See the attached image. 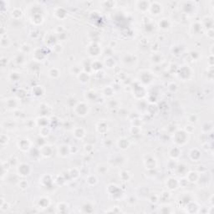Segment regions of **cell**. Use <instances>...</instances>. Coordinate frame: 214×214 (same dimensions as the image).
<instances>
[{
	"label": "cell",
	"mask_w": 214,
	"mask_h": 214,
	"mask_svg": "<svg viewBox=\"0 0 214 214\" xmlns=\"http://www.w3.org/2000/svg\"><path fill=\"white\" fill-rule=\"evenodd\" d=\"M188 134L184 130H177L173 134V142L178 146H183L188 142Z\"/></svg>",
	"instance_id": "cell-1"
},
{
	"label": "cell",
	"mask_w": 214,
	"mask_h": 214,
	"mask_svg": "<svg viewBox=\"0 0 214 214\" xmlns=\"http://www.w3.org/2000/svg\"><path fill=\"white\" fill-rule=\"evenodd\" d=\"M74 110H75V115H77L78 116L85 117L89 113V106L86 103L81 101L75 105Z\"/></svg>",
	"instance_id": "cell-2"
},
{
	"label": "cell",
	"mask_w": 214,
	"mask_h": 214,
	"mask_svg": "<svg viewBox=\"0 0 214 214\" xmlns=\"http://www.w3.org/2000/svg\"><path fill=\"white\" fill-rule=\"evenodd\" d=\"M137 62V56L136 55H132L130 53H127L126 55H123L122 57V64L126 67H131L133 65H136Z\"/></svg>",
	"instance_id": "cell-3"
},
{
	"label": "cell",
	"mask_w": 214,
	"mask_h": 214,
	"mask_svg": "<svg viewBox=\"0 0 214 214\" xmlns=\"http://www.w3.org/2000/svg\"><path fill=\"white\" fill-rule=\"evenodd\" d=\"M177 75L183 81L189 80L190 77L192 76V70L187 65H182V67L179 68L177 70Z\"/></svg>",
	"instance_id": "cell-4"
},
{
	"label": "cell",
	"mask_w": 214,
	"mask_h": 214,
	"mask_svg": "<svg viewBox=\"0 0 214 214\" xmlns=\"http://www.w3.org/2000/svg\"><path fill=\"white\" fill-rule=\"evenodd\" d=\"M31 172H32L31 167L29 164H27V163H20V164L18 165L17 174L19 177H28V176H29Z\"/></svg>",
	"instance_id": "cell-5"
},
{
	"label": "cell",
	"mask_w": 214,
	"mask_h": 214,
	"mask_svg": "<svg viewBox=\"0 0 214 214\" xmlns=\"http://www.w3.org/2000/svg\"><path fill=\"white\" fill-rule=\"evenodd\" d=\"M144 165L147 170L155 169L157 166V161L156 157L152 155L147 154L144 157Z\"/></svg>",
	"instance_id": "cell-6"
},
{
	"label": "cell",
	"mask_w": 214,
	"mask_h": 214,
	"mask_svg": "<svg viewBox=\"0 0 214 214\" xmlns=\"http://www.w3.org/2000/svg\"><path fill=\"white\" fill-rule=\"evenodd\" d=\"M163 11V6L161 3L159 2H151V4H150V8L148 12L152 15H155V16H158L159 14H161Z\"/></svg>",
	"instance_id": "cell-7"
},
{
	"label": "cell",
	"mask_w": 214,
	"mask_h": 214,
	"mask_svg": "<svg viewBox=\"0 0 214 214\" xmlns=\"http://www.w3.org/2000/svg\"><path fill=\"white\" fill-rule=\"evenodd\" d=\"M35 11H32L30 15V20L35 25L42 24L44 22V15L42 12H36V6H35Z\"/></svg>",
	"instance_id": "cell-8"
},
{
	"label": "cell",
	"mask_w": 214,
	"mask_h": 214,
	"mask_svg": "<svg viewBox=\"0 0 214 214\" xmlns=\"http://www.w3.org/2000/svg\"><path fill=\"white\" fill-rule=\"evenodd\" d=\"M17 147L22 152H28L31 148V142L28 138H22L17 142Z\"/></svg>",
	"instance_id": "cell-9"
},
{
	"label": "cell",
	"mask_w": 214,
	"mask_h": 214,
	"mask_svg": "<svg viewBox=\"0 0 214 214\" xmlns=\"http://www.w3.org/2000/svg\"><path fill=\"white\" fill-rule=\"evenodd\" d=\"M151 2L149 1H136V8L141 13H147L149 11Z\"/></svg>",
	"instance_id": "cell-10"
},
{
	"label": "cell",
	"mask_w": 214,
	"mask_h": 214,
	"mask_svg": "<svg viewBox=\"0 0 214 214\" xmlns=\"http://www.w3.org/2000/svg\"><path fill=\"white\" fill-rule=\"evenodd\" d=\"M202 30H203V26H202L201 22L196 21V22L192 23V24L190 25V33L192 35H200L201 33H202Z\"/></svg>",
	"instance_id": "cell-11"
},
{
	"label": "cell",
	"mask_w": 214,
	"mask_h": 214,
	"mask_svg": "<svg viewBox=\"0 0 214 214\" xmlns=\"http://www.w3.org/2000/svg\"><path fill=\"white\" fill-rule=\"evenodd\" d=\"M88 52L90 56H98L100 55V47L96 43H91L88 46Z\"/></svg>",
	"instance_id": "cell-12"
},
{
	"label": "cell",
	"mask_w": 214,
	"mask_h": 214,
	"mask_svg": "<svg viewBox=\"0 0 214 214\" xmlns=\"http://www.w3.org/2000/svg\"><path fill=\"white\" fill-rule=\"evenodd\" d=\"M54 15L55 16V18H57L58 19H64L67 17V11L62 7L55 8V10H54Z\"/></svg>",
	"instance_id": "cell-13"
},
{
	"label": "cell",
	"mask_w": 214,
	"mask_h": 214,
	"mask_svg": "<svg viewBox=\"0 0 214 214\" xmlns=\"http://www.w3.org/2000/svg\"><path fill=\"white\" fill-rule=\"evenodd\" d=\"M40 155L44 157H50L52 156L53 153V149L52 147H50L49 145H45V146H42L41 148L40 149Z\"/></svg>",
	"instance_id": "cell-14"
},
{
	"label": "cell",
	"mask_w": 214,
	"mask_h": 214,
	"mask_svg": "<svg viewBox=\"0 0 214 214\" xmlns=\"http://www.w3.org/2000/svg\"><path fill=\"white\" fill-rule=\"evenodd\" d=\"M167 187L170 190H176L177 187H179V182L174 177H170L167 180Z\"/></svg>",
	"instance_id": "cell-15"
},
{
	"label": "cell",
	"mask_w": 214,
	"mask_h": 214,
	"mask_svg": "<svg viewBox=\"0 0 214 214\" xmlns=\"http://www.w3.org/2000/svg\"><path fill=\"white\" fill-rule=\"evenodd\" d=\"M33 55H34V58H35V60H37V61H42V60L45 58V56H46V54L44 52V50H43V49L38 48V49L35 50Z\"/></svg>",
	"instance_id": "cell-16"
},
{
	"label": "cell",
	"mask_w": 214,
	"mask_h": 214,
	"mask_svg": "<svg viewBox=\"0 0 214 214\" xmlns=\"http://www.w3.org/2000/svg\"><path fill=\"white\" fill-rule=\"evenodd\" d=\"M3 102L6 103V107L10 108V109L17 108V106L19 105V100L13 97L8 98V99H6L5 100H3Z\"/></svg>",
	"instance_id": "cell-17"
},
{
	"label": "cell",
	"mask_w": 214,
	"mask_h": 214,
	"mask_svg": "<svg viewBox=\"0 0 214 214\" xmlns=\"http://www.w3.org/2000/svg\"><path fill=\"white\" fill-rule=\"evenodd\" d=\"M117 146L120 149L126 150L130 147V141L126 137H121L117 141Z\"/></svg>",
	"instance_id": "cell-18"
},
{
	"label": "cell",
	"mask_w": 214,
	"mask_h": 214,
	"mask_svg": "<svg viewBox=\"0 0 214 214\" xmlns=\"http://www.w3.org/2000/svg\"><path fill=\"white\" fill-rule=\"evenodd\" d=\"M189 157L192 162H198L201 158V152L197 148L192 149L189 152Z\"/></svg>",
	"instance_id": "cell-19"
},
{
	"label": "cell",
	"mask_w": 214,
	"mask_h": 214,
	"mask_svg": "<svg viewBox=\"0 0 214 214\" xmlns=\"http://www.w3.org/2000/svg\"><path fill=\"white\" fill-rule=\"evenodd\" d=\"M73 136L77 139H82L85 136V130L83 127H76L73 130Z\"/></svg>",
	"instance_id": "cell-20"
},
{
	"label": "cell",
	"mask_w": 214,
	"mask_h": 214,
	"mask_svg": "<svg viewBox=\"0 0 214 214\" xmlns=\"http://www.w3.org/2000/svg\"><path fill=\"white\" fill-rule=\"evenodd\" d=\"M70 153V147L68 145H61L59 147V154L62 157H68Z\"/></svg>",
	"instance_id": "cell-21"
},
{
	"label": "cell",
	"mask_w": 214,
	"mask_h": 214,
	"mask_svg": "<svg viewBox=\"0 0 214 214\" xmlns=\"http://www.w3.org/2000/svg\"><path fill=\"white\" fill-rule=\"evenodd\" d=\"M23 11L20 8H14L12 11L10 12V16L14 19H19L23 16Z\"/></svg>",
	"instance_id": "cell-22"
},
{
	"label": "cell",
	"mask_w": 214,
	"mask_h": 214,
	"mask_svg": "<svg viewBox=\"0 0 214 214\" xmlns=\"http://www.w3.org/2000/svg\"><path fill=\"white\" fill-rule=\"evenodd\" d=\"M180 154H181V150H180L177 147H172V148L170 149L169 157H171L172 159L174 160V161L175 160H177V158L180 157Z\"/></svg>",
	"instance_id": "cell-23"
},
{
	"label": "cell",
	"mask_w": 214,
	"mask_h": 214,
	"mask_svg": "<svg viewBox=\"0 0 214 214\" xmlns=\"http://www.w3.org/2000/svg\"><path fill=\"white\" fill-rule=\"evenodd\" d=\"M159 27L162 29H168L171 27V21L167 18H163L159 21Z\"/></svg>",
	"instance_id": "cell-24"
},
{
	"label": "cell",
	"mask_w": 214,
	"mask_h": 214,
	"mask_svg": "<svg viewBox=\"0 0 214 214\" xmlns=\"http://www.w3.org/2000/svg\"><path fill=\"white\" fill-rule=\"evenodd\" d=\"M199 174L197 172H190L187 176V182H197L199 179Z\"/></svg>",
	"instance_id": "cell-25"
},
{
	"label": "cell",
	"mask_w": 214,
	"mask_h": 214,
	"mask_svg": "<svg viewBox=\"0 0 214 214\" xmlns=\"http://www.w3.org/2000/svg\"><path fill=\"white\" fill-rule=\"evenodd\" d=\"M96 129L100 133H105L108 131V125L105 121L99 122L96 126Z\"/></svg>",
	"instance_id": "cell-26"
},
{
	"label": "cell",
	"mask_w": 214,
	"mask_h": 214,
	"mask_svg": "<svg viewBox=\"0 0 214 214\" xmlns=\"http://www.w3.org/2000/svg\"><path fill=\"white\" fill-rule=\"evenodd\" d=\"M44 86H41V85H38V86H35L34 89H33V95H35V96H42L45 93V89H44Z\"/></svg>",
	"instance_id": "cell-27"
},
{
	"label": "cell",
	"mask_w": 214,
	"mask_h": 214,
	"mask_svg": "<svg viewBox=\"0 0 214 214\" xmlns=\"http://www.w3.org/2000/svg\"><path fill=\"white\" fill-rule=\"evenodd\" d=\"M78 78H79L80 82L83 83V84L87 83L89 81V80H90L89 75H87L86 72H80L78 74Z\"/></svg>",
	"instance_id": "cell-28"
},
{
	"label": "cell",
	"mask_w": 214,
	"mask_h": 214,
	"mask_svg": "<svg viewBox=\"0 0 214 214\" xmlns=\"http://www.w3.org/2000/svg\"><path fill=\"white\" fill-rule=\"evenodd\" d=\"M163 60V56L159 53H155L152 55V61L155 64H160Z\"/></svg>",
	"instance_id": "cell-29"
},
{
	"label": "cell",
	"mask_w": 214,
	"mask_h": 214,
	"mask_svg": "<svg viewBox=\"0 0 214 214\" xmlns=\"http://www.w3.org/2000/svg\"><path fill=\"white\" fill-rule=\"evenodd\" d=\"M108 171H109L108 166L105 164H99L96 167V172L100 174H105V173L108 172Z\"/></svg>",
	"instance_id": "cell-30"
},
{
	"label": "cell",
	"mask_w": 214,
	"mask_h": 214,
	"mask_svg": "<svg viewBox=\"0 0 214 214\" xmlns=\"http://www.w3.org/2000/svg\"><path fill=\"white\" fill-rule=\"evenodd\" d=\"M60 75V70H58L57 68H52L50 69V71H49V76L51 77L52 79H57Z\"/></svg>",
	"instance_id": "cell-31"
},
{
	"label": "cell",
	"mask_w": 214,
	"mask_h": 214,
	"mask_svg": "<svg viewBox=\"0 0 214 214\" xmlns=\"http://www.w3.org/2000/svg\"><path fill=\"white\" fill-rule=\"evenodd\" d=\"M114 90L113 88L110 87V86H105L104 89H103V95L107 97H111L112 95H114Z\"/></svg>",
	"instance_id": "cell-32"
},
{
	"label": "cell",
	"mask_w": 214,
	"mask_h": 214,
	"mask_svg": "<svg viewBox=\"0 0 214 214\" xmlns=\"http://www.w3.org/2000/svg\"><path fill=\"white\" fill-rule=\"evenodd\" d=\"M86 183L90 186H95L97 183V177L94 175H89L88 177H86Z\"/></svg>",
	"instance_id": "cell-33"
},
{
	"label": "cell",
	"mask_w": 214,
	"mask_h": 214,
	"mask_svg": "<svg viewBox=\"0 0 214 214\" xmlns=\"http://www.w3.org/2000/svg\"><path fill=\"white\" fill-rule=\"evenodd\" d=\"M100 4L102 5L103 8H112L115 7L116 2H115V1H103V2L100 3Z\"/></svg>",
	"instance_id": "cell-34"
},
{
	"label": "cell",
	"mask_w": 214,
	"mask_h": 214,
	"mask_svg": "<svg viewBox=\"0 0 214 214\" xmlns=\"http://www.w3.org/2000/svg\"><path fill=\"white\" fill-rule=\"evenodd\" d=\"M24 61V54L23 53H19V55H17L15 56L14 62L18 65H22Z\"/></svg>",
	"instance_id": "cell-35"
},
{
	"label": "cell",
	"mask_w": 214,
	"mask_h": 214,
	"mask_svg": "<svg viewBox=\"0 0 214 214\" xmlns=\"http://www.w3.org/2000/svg\"><path fill=\"white\" fill-rule=\"evenodd\" d=\"M8 140L9 139H8V136L7 135L2 134V136H1V145H2V147H4L5 145L8 144Z\"/></svg>",
	"instance_id": "cell-36"
},
{
	"label": "cell",
	"mask_w": 214,
	"mask_h": 214,
	"mask_svg": "<svg viewBox=\"0 0 214 214\" xmlns=\"http://www.w3.org/2000/svg\"><path fill=\"white\" fill-rule=\"evenodd\" d=\"M124 177H126V182H127V181L130 179V177H131L130 172H127V171H122L121 172H120V177L122 179Z\"/></svg>",
	"instance_id": "cell-37"
},
{
	"label": "cell",
	"mask_w": 214,
	"mask_h": 214,
	"mask_svg": "<svg viewBox=\"0 0 214 214\" xmlns=\"http://www.w3.org/2000/svg\"><path fill=\"white\" fill-rule=\"evenodd\" d=\"M114 60H113L111 57H107L105 60V66H106V67H108V68H113L112 67V65H110V63H113V64H115Z\"/></svg>",
	"instance_id": "cell-38"
},
{
	"label": "cell",
	"mask_w": 214,
	"mask_h": 214,
	"mask_svg": "<svg viewBox=\"0 0 214 214\" xmlns=\"http://www.w3.org/2000/svg\"><path fill=\"white\" fill-rule=\"evenodd\" d=\"M197 120H198V116H197V115H191L188 117V121L190 123H196Z\"/></svg>",
	"instance_id": "cell-39"
},
{
	"label": "cell",
	"mask_w": 214,
	"mask_h": 214,
	"mask_svg": "<svg viewBox=\"0 0 214 214\" xmlns=\"http://www.w3.org/2000/svg\"><path fill=\"white\" fill-rule=\"evenodd\" d=\"M9 78L10 80H13V81H14V80H18L19 79V73L17 72H12L10 73Z\"/></svg>",
	"instance_id": "cell-40"
},
{
	"label": "cell",
	"mask_w": 214,
	"mask_h": 214,
	"mask_svg": "<svg viewBox=\"0 0 214 214\" xmlns=\"http://www.w3.org/2000/svg\"><path fill=\"white\" fill-rule=\"evenodd\" d=\"M19 187L21 189H27L28 187H29V183L27 182V181H21V182H19Z\"/></svg>",
	"instance_id": "cell-41"
}]
</instances>
